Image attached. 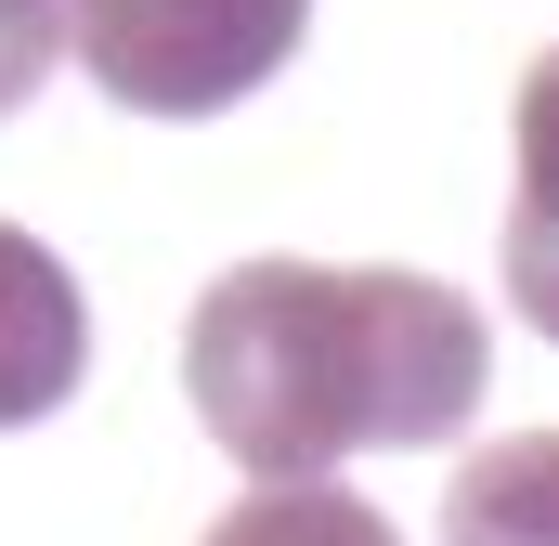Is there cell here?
I'll return each mask as SVG.
<instances>
[{
	"label": "cell",
	"instance_id": "obj_1",
	"mask_svg": "<svg viewBox=\"0 0 559 546\" xmlns=\"http://www.w3.org/2000/svg\"><path fill=\"white\" fill-rule=\"evenodd\" d=\"M495 339L442 273L235 261L182 325V391L248 482H325L365 442H455Z\"/></svg>",
	"mask_w": 559,
	"mask_h": 546
},
{
	"label": "cell",
	"instance_id": "obj_2",
	"mask_svg": "<svg viewBox=\"0 0 559 546\" xmlns=\"http://www.w3.org/2000/svg\"><path fill=\"white\" fill-rule=\"evenodd\" d=\"M312 0H79L66 52L131 118H222L299 52Z\"/></svg>",
	"mask_w": 559,
	"mask_h": 546
},
{
	"label": "cell",
	"instance_id": "obj_3",
	"mask_svg": "<svg viewBox=\"0 0 559 546\" xmlns=\"http://www.w3.org/2000/svg\"><path fill=\"white\" fill-rule=\"evenodd\" d=\"M92 378V312H79V273L52 261L39 235L0 222V429L52 416Z\"/></svg>",
	"mask_w": 559,
	"mask_h": 546
},
{
	"label": "cell",
	"instance_id": "obj_4",
	"mask_svg": "<svg viewBox=\"0 0 559 546\" xmlns=\"http://www.w3.org/2000/svg\"><path fill=\"white\" fill-rule=\"evenodd\" d=\"M508 312L559 339V39L521 79V182H508Z\"/></svg>",
	"mask_w": 559,
	"mask_h": 546
},
{
	"label": "cell",
	"instance_id": "obj_5",
	"mask_svg": "<svg viewBox=\"0 0 559 546\" xmlns=\"http://www.w3.org/2000/svg\"><path fill=\"white\" fill-rule=\"evenodd\" d=\"M442 546H559V429H508L455 468Z\"/></svg>",
	"mask_w": 559,
	"mask_h": 546
},
{
	"label": "cell",
	"instance_id": "obj_6",
	"mask_svg": "<svg viewBox=\"0 0 559 546\" xmlns=\"http://www.w3.org/2000/svg\"><path fill=\"white\" fill-rule=\"evenodd\" d=\"M209 546H404L352 482H261V495H235Z\"/></svg>",
	"mask_w": 559,
	"mask_h": 546
},
{
	"label": "cell",
	"instance_id": "obj_7",
	"mask_svg": "<svg viewBox=\"0 0 559 546\" xmlns=\"http://www.w3.org/2000/svg\"><path fill=\"white\" fill-rule=\"evenodd\" d=\"M66 13L79 0H0V118L52 79V52H66Z\"/></svg>",
	"mask_w": 559,
	"mask_h": 546
}]
</instances>
